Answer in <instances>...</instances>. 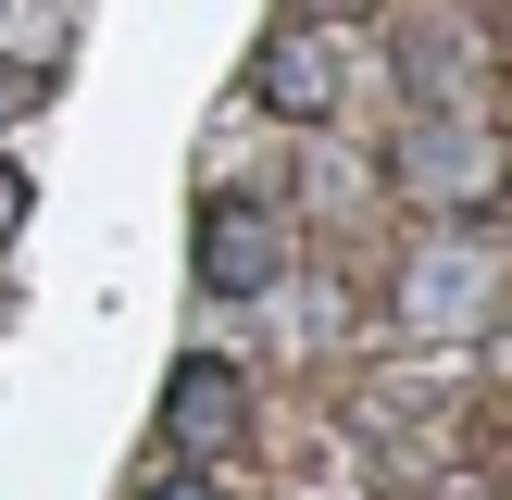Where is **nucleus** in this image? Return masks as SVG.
Wrapping results in <instances>:
<instances>
[{"instance_id": "f257e3e1", "label": "nucleus", "mask_w": 512, "mask_h": 500, "mask_svg": "<svg viewBox=\"0 0 512 500\" xmlns=\"http://www.w3.org/2000/svg\"><path fill=\"white\" fill-rule=\"evenodd\" d=\"M275 275H288V225L250 213V200H213V213H200V288L250 300V288H275Z\"/></svg>"}, {"instance_id": "f03ea898", "label": "nucleus", "mask_w": 512, "mask_h": 500, "mask_svg": "<svg viewBox=\"0 0 512 500\" xmlns=\"http://www.w3.org/2000/svg\"><path fill=\"white\" fill-rule=\"evenodd\" d=\"M250 425V375L238 363H175V388H163V438L175 450H225Z\"/></svg>"}, {"instance_id": "7ed1b4c3", "label": "nucleus", "mask_w": 512, "mask_h": 500, "mask_svg": "<svg viewBox=\"0 0 512 500\" xmlns=\"http://www.w3.org/2000/svg\"><path fill=\"white\" fill-rule=\"evenodd\" d=\"M413 188L425 200H475V188H488V150H475L463 125H425V138H413Z\"/></svg>"}, {"instance_id": "20e7f679", "label": "nucleus", "mask_w": 512, "mask_h": 500, "mask_svg": "<svg viewBox=\"0 0 512 500\" xmlns=\"http://www.w3.org/2000/svg\"><path fill=\"white\" fill-rule=\"evenodd\" d=\"M263 88L288 100V113H313V100H325V50H300V38H288V50L263 63Z\"/></svg>"}, {"instance_id": "39448f33", "label": "nucleus", "mask_w": 512, "mask_h": 500, "mask_svg": "<svg viewBox=\"0 0 512 500\" xmlns=\"http://www.w3.org/2000/svg\"><path fill=\"white\" fill-rule=\"evenodd\" d=\"M150 500H225V488H213V475H163Z\"/></svg>"}, {"instance_id": "423d86ee", "label": "nucleus", "mask_w": 512, "mask_h": 500, "mask_svg": "<svg viewBox=\"0 0 512 500\" xmlns=\"http://www.w3.org/2000/svg\"><path fill=\"white\" fill-rule=\"evenodd\" d=\"M25 100H38V75H0V125H13V113H25Z\"/></svg>"}]
</instances>
